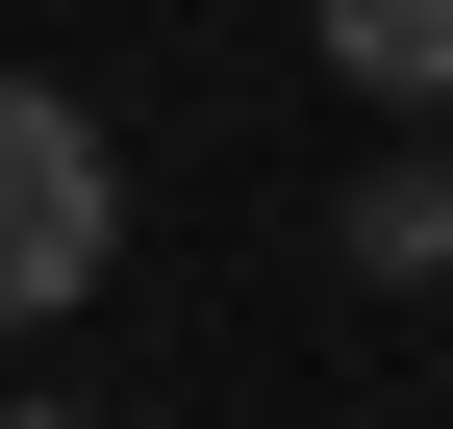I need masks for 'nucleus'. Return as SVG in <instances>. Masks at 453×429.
<instances>
[{
	"mask_svg": "<svg viewBox=\"0 0 453 429\" xmlns=\"http://www.w3.org/2000/svg\"><path fill=\"white\" fill-rule=\"evenodd\" d=\"M101 253H127V177H101V127L50 76H0V329H76Z\"/></svg>",
	"mask_w": 453,
	"mask_h": 429,
	"instance_id": "obj_1",
	"label": "nucleus"
},
{
	"mask_svg": "<svg viewBox=\"0 0 453 429\" xmlns=\"http://www.w3.org/2000/svg\"><path fill=\"white\" fill-rule=\"evenodd\" d=\"M303 51L353 101H453V0H303Z\"/></svg>",
	"mask_w": 453,
	"mask_h": 429,
	"instance_id": "obj_2",
	"label": "nucleus"
},
{
	"mask_svg": "<svg viewBox=\"0 0 453 429\" xmlns=\"http://www.w3.org/2000/svg\"><path fill=\"white\" fill-rule=\"evenodd\" d=\"M353 278H453V177H353Z\"/></svg>",
	"mask_w": 453,
	"mask_h": 429,
	"instance_id": "obj_3",
	"label": "nucleus"
},
{
	"mask_svg": "<svg viewBox=\"0 0 453 429\" xmlns=\"http://www.w3.org/2000/svg\"><path fill=\"white\" fill-rule=\"evenodd\" d=\"M0 429H101V404H0Z\"/></svg>",
	"mask_w": 453,
	"mask_h": 429,
	"instance_id": "obj_4",
	"label": "nucleus"
}]
</instances>
